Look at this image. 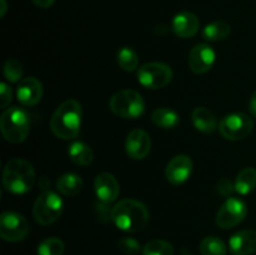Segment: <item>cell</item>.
Returning <instances> with one entry per match:
<instances>
[{"label": "cell", "mask_w": 256, "mask_h": 255, "mask_svg": "<svg viewBox=\"0 0 256 255\" xmlns=\"http://www.w3.org/2000/svg\"><path fill=\"white\" fill-rule=\"evenodd\" d=\"M82 109L79 102L68 99L56 108L50 119L52 134L62 140H70L78 136L82 126Z\"/></svg>", "instance_id": "6da1fadb"}, {"label": "cell", "mask_w": 256, "mask_h": 255, "mask_svg": "<svg viewBox=\"0 0 256 255\" xmlns=\"http://www.w3.org/2000/svg\"><path fill=\"white\" fill-rule=\"evenodd\" d=\"M112 220L122 232H138L149 222V212L139 200L124 199L112 208Z\"/></svg>", "instance_id": "7a4b0ae2"}, {"label": "cell", "mask_w": 256, "mask_h": 255, "mask_svg": "<svg viewBox=\"0 0 256 255\" xmlns=\"http://www.w3.org/2000/svg\"><path fill=\"white\" fill-rule=\"evenodd\" d=\"M35 170L29 162L15 158L8 162L2 172V185L12 194H25L30 192L35 182Z\"/></svg>", "instance_id": "3957f363"}, {"label": "cell", "mask_w": 256, "mask_h": 255, "mask_svg": "<svg viewBox=\"0 0 256 255\" xmlns=\"http://www.w3.org/2000/svg\"><path fill=\"white\" fill-rule=\"evenodd\" d=\"M30 115L25 109L12 106L5 109L0 118V130L5 140L12 144H20L30 132Z\"/></svg>", "instance_id": "277c9868"}, {"label": "cell", "mask_w": 256, "mask_h": 255, "mask_svg": "<svg viewBox=\"0 0 256 255\" xmlns=\"http://www.w3.org/2000/svg\"><path fill=\"white\" fill-rule=\"evenodd\" d=\"M109 108L116 116L122 119H138L144 114L145 102L139 92L126 89L112 95Z\"/></svg>", "instance_id": "5b68a950"}, {"label": "cell", "mask_w": 256, "mask_h": 255, "mask_svg": "<svg viewBox=\"0 0 256 255\" xmlns=\"http://www.w3.org/2000/svg\"><path fill=\"white\" fill-rule=\"evenodd\" d=\"M62 198L54 192H44L35 202L32 208V216L38 224L46 226L52 225L56 222L62 212Z\"/></svg>", "instance_id": "8992f818"}, {"label": "cell", "mask_w": 256, "mask_h": 255, "mask_svg": "<svg viewBox=\"0 0 256 255\" xmlns=\"http://www.w3.org/2000/svg\"><path fill=\"white\" fill-rule=\"evenodd\" d=\"M172 79V70L164 62H146L138 70V82L146 89H162Z\"/></svg>", "instance_id": "52a82bcc"}, {"label": "cell", "mask_w": 256, "mask_h": 255, "mask_svg": "<svg viewBox=\"0 0 256 255\" xmlns=\"http://www.w3.org/2000/svg\"><path fill=\"white\" fill-rule=\"evenodd\" d=\"M254 128L252 118L244 112H232L222 118L219 125V132L226 140H242L246 138Z\"/></svg>", "instance_id": "ba28073f"}, {"label": "cell", "mask_w": 256, "mask_h": 255, "mask_svg": "<svg viewBox=\"0 0 256 255\" xmlns=\"http://www.w3.org/2000/svg\"><path fill=\"white\" fill-rule=\"evenodd\" d=\"M29 234V222L24 215L15 212H4L0 216V236L5 242H22Z\"/></svg>", "instance_id": "9c48e42d"}, {"label": "cell", "mask_w": 256, "mask_h": 255, "mask_svg": "<svg viewBox=\"0 0 256 255\" xmlns=\"http://www.w3.org/2000/svg\"><path fill=\"white\" fill-rule=\"evenodd\" d=\"M248 214L246 204L238 198H229L220 206L216 214V225L222 229H230L239 225Z\"/></svg>", "instance_id": "30bf717a"}, {"label": "cell", "mask_w": 256, "mask_h": 255, "mask_svg": "<svg viewBox=\"0 0 256 255\" xmlns=\"http://www.w3.org/2000/svg\"><path fill=\"white\" fill-rule=\"evenodd\" d=\"M216 54L208 44H198L190 50L189 68L195 74H205L214 65Z\"/></svg>", "instance_id": "8fae6325"}, {"label": "cell", "mask_w": 256, "mask_h": 255, "mask_svg": "<svg viewBox=\"0 0 256 255\" xmlns=\"http://www.w3.org/2000/svg\"><path fill=\"white\" fill-rule=\"evenodd\" d=\"M192 172V160L188 155H176L166 165L165 176L172 185H180L186 182Z\"/></svg>", "instance_id": "7c38bea8"}, {"label": "cell", "mask_w": 256, "mask_h": 255, "mask_svg": "<svg viewBox=\"0 0 256 255\" xmlns=\"http://www.w3.org/2000/svg\"><path fill=\"white\" fill-rule=\"evenodd\" d=\"M152 149V140L146 132L134 129L129 132L125 142V150L132 159L142 160L149 155Z\"/></svg>", "instance_id": "4fadbf2b"}, {"label": "cell", "mask_w": 256, "mask_h": 255, "mask_svg": "<svg viewBox=\"0 0 256 255\" xmlns=\"http://www.w3.org/2000/svg\"><path fill=\"white\" fill-rule=\"evenodd\" d=\"M95 192L98 199L104 204H112L118 199L120 186L115 176L110 172H100L96 175L94 182Z\"/></svg>", "instance_id": "5bb4252c"}, {"label": "cell", "mask_w": 256, "mask_h": 255, "mask_svg": "<svg viewBox=\"0 0 256 255\" xmlns=\"http://www.w3.org/2000/svg\"><path fill=\"white\" fill-rule=\"evenodd\" d=\"M42 84L34 76L24 78L16 88L18 102L24 106H34L42 100Z\"/></svg>", "instance_id": "9a60e30c"}, {"label": "cell", "mask_w": 256, "mask_h": 255, "mask_svg": "<svg viewBox=\"0 0 256 255\" xmlns=\"http://www.w3.org/2000/svg\"><path fill=\"white\" fill-rule=\"evenodd\" d=\"M200 22L195 14L190 12H182L176 14L172 19V29L176 36L188 39L199 32Z\"/></svg>", "instance_id": "2e32d148"}, {"label": "cell", "mask_w": 256, "mask_h": 255, "mask_svg": "<svg viewBox=\"0 0 256 255\" xmlns=\"http://www.w3.org/2000/svg\"><path fill=\"white\" fill-rule=\"evenodd\" d=\"M230 252L234 255H252L256 252V232L242 230L232 235L229 240Z\"/></svg>", "instance_id": "e0dca14e"}, {"label": "cell", "mask_w": 256, "mask_h": 255, "mask_svg": "<svg viewBox=\"0 0 256 255\" xmlns=\"http://www.w3.org/2000/svg\"><path fill=\"white\" fill-rule=\"evenodd\" d=\"M192 122L195 129L205 134H210L218 128L216 118L205 106H198L192 110Z\"/></svg>", "instance_id": "ac0fdd59"}, {"label": "cell", "mask_w": 256, "mask_h": 255, "mask_svg": "<svg viewBox=\"0 0 256 255\" xmlns=\"http://www.w3.org/2000/svg\"><path fill=\"white\" fill-rule=\"evenodd\" d=\"M69 158L79 166H88L94 160V152L88 144L82 142H72L68 150Z\"/></svg>", "instance_id": "d6986e66"}, {"label": "cell", "mask_w": 256, "mask_h": 255, "mask_svg": "<svg viewBox=\"0 0 256 255\" xmlns=\"http://www.w3.org/2000/svg\"><path fill=\"white\" fill-rule=\"evenodd\" d=\"M82 185H84V182L79 175L68 172V174L62 175L58 179L56 189L65 196H75L82 192Z\"/></svg>", "instance_id": "ffe728a7"}, {"label": "cell", "mask_w": 256, "mask_h": 255, "mask_svg": "<svg viewBox=\"0 0 256 255\" xmlns=\"http://www.w3.org/2000/svg\"><path fill=\"white\" fill-rule=\"evenodd\" d=\"M230 32H232V26L226 22L216 20V22H212L210 24H208L202 29V36L206 42H220V40L226 39L230 35Z\"/></svg>", "instance_id": "44dd1931"}, {"label": "cell", "mask_w": 256, "mask_h": 255, "mask_svg": "<svg viewBox=\"0 0 256 255\" xmlns=\"http://www.w3.org/2000/svg\"><path fill=\"white\" fill-rule=\"evenodd\" d=\"M152 120L156 126L162 129H174L179 125L180 116L175 110L169 108H159L152 112Z\"/></svg>", "instance_id": "7402d4cb"}, {"label": "cell", "mask_w": 256, "mask_h": 255, "mask_svg": "<svg viewBox=\"0 0 256 255\" xmlns=\"http://www.w3.org/2000/svg\"><path fill=\"white\" fill-rule=\"evenodd\" d=\"M235 192L240 195H248L256 188V169L245 168L235 179Z\"/></svg>", "instance_id": "603a6c76"}, {"label": "cell", "mask_w": 256, "mask_h": 255, "mask_svg": "<svg viewBox=\"0 0 256 255\" xmlns=\"http://www.w3.org/2000/svg\"><path fill=\"white\" fill-rule=\"evenodd\" d=\"M116 60L119 66L125 72H134L139 66V55L134 49L124 46L118 52Z\"/></svg>", "instance_id": "cb8c5ba5"}, {"label": "cell", "mask_w": 256, "mask_h": 255, "mask_svg": "<svg viewBox=\"0 0 256 255\" xmlns=\"http://www.w3.org/2000/svg\"><path fill=\"white\" fill-rule=\"evenodd\" d=\"M226 252L225 242L216 236H206L200 242L202 255H226Z\"/></svg>", "instance_id": "d4e9b609"}, {"label": "cell", "mask_w": 256, "mask_h": 255, "mask_svg": "<svg viewBox=\"0 0 256 255\" xmlns=\"http://www.w3.org/2000/svg\"><path fill=\"white\" fill-rule=\"evenodd\" d=\"M142 255H174V246L166 240L154 239L142 248Z\"/></svg>", "instance_id": "484cf974"}, {"label": "cell", "mask_w": 256, "mask_h": 255, "mask_svg": "<svg viewBox=\"0 0 256 255\" xmlns=\"http://www.w3.org/2000/svg\"><path fill=\"white\" fill-rule=\"evenodd\" d=\"M65 250L64 242L59 238H48L38 246V255H62Z\"/></svg>", "instance_id": "4316f807"}, {"label": "cell", "mask_w": 256, "mask_h": 255, "mask_svg": "<svg viewBox=\"0 0 256 255\" xmlns=\"http://www.w3.org/2000/svg\"><path fill=\"white\" fill-rule=\"evenodd\" d=\"M4 76L8 82H22V66L20 62L15 59H9L4 65Z\"/></svg>", "instance_id": "83f0119b"}, {"label": "cell", "mask_w": 256, "mask_h": 255, "mask_svg": "<svg viewBox=\"0 0 256 255\" xmlns=\"http://www.w3.org/2000/svg\"><path fill=\"white\" fill-rule=\"evenodd\" d=\"M119 249L128 255H135L140 250H142L138 240L132 239V238H122L119 242Z\"/></svg>", "instance_id": "f1b7e54d"}, {"label": "cell", "mask_w": 256, "mask_h": 255, "mask_svg": "<svg viewBox=\"0 0 256 255\" xmlns=\"http://www.w3.org/2000/svg\"><path fill=\"white\" fill-rule=\"evenodd\" d=\"M0 95H2V98H0V100H2V109H6L12 100V88L6 82L0 84Z\"/></svg>", "instance_id": "f546056e"}, {"label": "cell", "mask_w": 256, "mask_h": 255, "mask_svg": "<svg viewBox=\"0 0 256 255\" xmlns=\"http://www.w3.org/2000/svg\"><path fill=\"white\" fill-rule=\"evenodd\" d=\"M218 190L224 196H230L235 192V185H232V182L228 178H222L218 184Z\"/></svg>", "instance_id": "4dcf8cb0"}, {"label": "cell", "mask_w": 256, "mask_h": 255, "mask_svg": "<svg viewBox=\"0 0 256 255\" xmlns=\"http://www.w3.org/2000/svg\"><path fill=\"white\" fill-rule=\"evenodd\" d=\"M36 6L42 8V9H48V8L52 6L55 2V0H32Z\"/></svg>", "instance_id": "1f68e13d"}, {"label": "cell", "mask_w": 256, "mask_h": 255, "mask_svg": "<svg viewBox=\"0 0 256 255\" xmlns=\"http://www.w3.org/2000/svg\"><path fill=\"white\" fill-rule=\"evenodd\" d=\"M249 109H250V112H252V116L256 118V92L252 95V98H250Z\"/></svg>", "instance_id": "d6a6232c"}, {"label": "cell", "mask_w": 256, "mask_h": 255, "mask_svg": "<svg viewBox=\"0 0 256 255\" xmlns=\"http://www.w3.org/2000/svg\"><path fill=\"white\" fill-rule=\"evenodd\" d=\"M0 5H2V9H0V16L4 18L5 14H6V12H8L6 0H0Z\"/></svg>", "instance_id": "836d02e7"}]
</instances>
